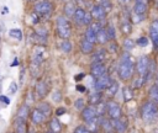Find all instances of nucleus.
<instances>
[{"mask_svg":"<svg viewBox=\"0 0 158 133\" xmlns=\"http://www.w3.org/2000/svg\"><path fill=\"white\" fill-rule=\"evenodd\" d=\"M136 69V62L133 59V57L130 54V52L125 50L118 60L117 64V75L120 78V80H130L133 75V71Z\"/></svg>","mask_w":158,"mask_h":133,"instance_id":"nucleus-1","label":"nucleus"},{"mask_svg":"<svg viewBox=\"0 0 158 133\" xmlns=\"http://www.w3.org/2000/svg\"><path fill=\"white\" fill-rule=\"evenodd\" d=\"M141 117L146 123H153L158 118V103L149 100L141 107Z\"/></svg>","mask_w":158,"mask_h":133,"instance_id":"nucleus-2","label":"nucleus"},{"mask_svg":"<svg viewBox=\"0 0 158 133\" xmlns=\"http://www.w3.org/2000/svg\"><path fill=\"white\" fill-rule=\"evenodd\" d=\"M56 31L62 39H68L72 36V23L67 16H58L56 20Z\"/></svg>","mask_w":158,"mask_h":133,"instance_id":"nucleus-3","label":"nucleus"},{"mask_svg":"<svg viewBox=\"0 0 158 133\" xmlns=\"http://www.w3.org/2000/svg\"><path fill=\"white\" fill-rule=\"evenodd\" d=\"M151 65H152L151 59H149L147 55H141V57L137 59V62H136V71H137L138 76L144 80V83H146L147 78H148V76L151 75V73H152V71H151Z\"/></svg>","mask_w":158,"mask_h":133,"instance_id":"nucleus-4","label":"nucleus"},{"mask_svg":"<svg viewBox=\"0 0 158 133\" xmlns=\"http://www.w3.org/2000/svg\"><path fill=\"white\" fill-rule=\"evenodd\" d=\"M147 11H148L147 2L136 1L135 5H133V10H132V22H133V23L141 22V21L146 17Z\"/></svg>","mask_w":158,"mask_h":133,"instance_id":"nucleus-5","label":"nucleus"},{"mask_svg":"<svg viewBox=\"0 0 158 133\" xmlns=\"http://www.w3.org/2000/svg\"><path fill=\"white\" fill-rule=\"evenodd\" d=\"M52 10H53V5L49 0H43L35 5V11L40 17H49Z\"/></svg>","mask_w":158,"mask_h":133,"instance_id":"nucleus-6","label":"nucleus"},{"mask_svg":"<svg viewBox=\"0 0 158 133\" xmlns=\"http://www.w3.org/2000/svg\"><path fill=\"white\" fill-rule=\"evenodd\" d=\"M106 113H107L110 119H117V118H120L122 116L121 106L117 102L110 100V101L106 102Z\"/></svg>","mask_w":158,"mask_h":133,"instance_id":"nucleus-7","label":"nucleus"},{"mask_svg":"<svg viewBox=\"0 0 158 133\" xmlns=\"http://www.w3.org/2000/svg\"><path fill=\"white\" fill-rule=\"evenodd\" d=\"M96 117H98V111H96L95 106L89 105V106H85L81 110V118H83L84 122H89L91 119H95Z\"/></svg>","mask_w":158,"mask_h":133,"instance_id":"nucleus-8","label":"nucleus"},{"mask_svg":"<svg viewBox=\"0 0 158 133\" xmlns=\"http://www.w3.org/2000/svg\"><path fill=\"white\" fill-rule=\"evenodd\" d=\"M112 81L114 80L107 74H104L100 78H96V80H95V89L96 90H100V91H104V90H106L111 85Z\"/></svg>","mask_w":158,"mask_h":133,"instance_id":"nucleus-9","label":"nucleus"},{"mask_svg":"<svg viewBox=\"0 0 158 133\" xmlns=\"http://www.w3.org/2000/svg\"><path fill=\"white\" fill-rule=\"evenodd\" d=\"M112 121V127L117 133H126L127 128H128V122L126 117H120L117 119H111Z\"/></svg>","mask_w":158,"mask_h":133,"instance_id":"nucleus-10","label":"nucleus"},{"mask_svg":"<svg viewBox=\"0 0 158 133\" xmlns=\"http://www.w3.org/2000/svg\"><path fill=\"white\" fill-rule=\"evenodd\" d=\"M30 118H31V122H32L33 124H42V123L46 121L47 116H46L42 111H40V110L36 107L35 110L31 111V113H30Z\"/></svg>","mask_w":158,"mask_h":133,"instance_id":"nucleus-11","label":"nucleus"},{"mask_svg":"<svg viewBox=\"0 0 158 133\" xmlns=\"http://www.w3.org/2000/svg\"><path fill=\"white\" fill-rule=\"evenodd\" d=\"M90 74L93 78H100L101 75L106 74V66L104 63H94L91 64V68H90Z\"/></svg>","mask_w":158,"mask_h":133,"instance_id":"nucleus-12","label":"nucleus"},{"mask_svg":"<svg viewBox=\"0 0 158 133\" xmlns=\"http://www.w3.org/2000/svg\"><path fill=\"white\" fill-rule=\"evenodd\" d=\"M149 36L156 49H158V20H154L149 25Z\"/></svg>","mask_w":158,"mask_h":133,"instance_id":"nucleus-13","label":"nucleus"},{"mask_svg":"<svg viewBox=\"0 0 158 133\" xmlns=\"http://www.w3.org/2000/svg\"><path fill=\"white\" fill-rule=\"evenodd\" d=\"M90 14H91V16H93V18H94V20L101 21V20H104V18H105V16H106V14H107V12L104 10V7H102L100 4H98V5H94V6L91 7Z\"/></svg>","mask_w":158,"mask_h":133,"instance_id":"nucleus-14","label":"nucleus"},{"mask_svg":"<svg viewBox=\"0 0 158 133\" xmlns=\"http://www.w3.org/2000/svg\"><path fill=\"white\" fill-rule=\"evenodd\" d=\"M101 101H102V91H100V90H96L95 89V91H91L89 94V96H88V103L89 105L96 106Z\"/></svg>","mask_w":158,"mask_h":133,"instance_id":"nucleus-15","label":"nucleus"},{"mask_svg":"<svg viewBox=\"0 0 158 133\" xmlns=\"http://www.w3.org/2000/svg\"><path fill=\"white\" fill-rule=\"evenodd\" d=\"M38 96V99H43L47 96L48 94V85L46 81H38L36 85V91H35Z\"/></svg>","mask_w":158,"mask_h":133,"instance_id":"nucleus-16","label":"nucleus"},{"mask_svg":"<svg viewBox=\"0 0 158 133\" xmlns=\"http://www.w3.org/2000/svg\"><path fill=\"white\" fill-rule=\"evenodd\" d=\"M30 107H28V105L27 103H23V105H21L20 107H19V110H17V112H16V117L15 118H19V119H23V121H26L27 119V117L30 116Z\"/></svg>","mask_w":158,"mask_h":133,"instance_id":"nucleus-17","label":"nucleus"},{"mask_svg":"<svg viewBox=\"0 0 158 133\" xmlns=\"http://www.w3.org/2000/svg\"><path fill=\"white\" fill-rule=\"evenodd\" d=\"M106 49H104V48H100V49H98L96 52H94V54H93V58H91V63L94 64V63H104V60H105V58H106Z\"/></svg>","mask_w":158,"mask_h":133,"instance_id":"nucleus-18","label":"nucleus"},{"mask_svg":"<svg viewBox=\"0 0 158 133\" xmlns=\"http://www.w3.org/2000/svg\"><path fill=\"white\" fill-rule=\"evenodd\" d=\"M80 50H81V53H84V54H89V53H91L93 50H94V43H91L89 39H86L85 37L80 41Z\"/></svg>","mask_w":158,"mask_h":133,"instance_id":"nucleus-19","label":"nucleus"},{"mask_svg":"<svg viewBox=\"0 0 158 133\" xmlns=\"http://www.w3.org/2000/svg\"><path fill=\"white\" fill-rule=\"evenodd\" d=\"M85 14H86V11H85L84 9L77 7V10H75V12H74V15H73V18H74V21H75L77 25H84Z\"/></svg>","mask_w":158,"mask_h":133,"instance_id":"nucleus-20","label":"nucleus"},{"mask_svg":"<svg viewBox=\"0 0 158 133\" xmlns=\"http://www.w3.org/2000/svg\"><path fill=\"white\" fill-rule=\"evenodd\" d=\"M75 10H77V7H75V2H73V1H70V0L65 2V5H64V9H63V11H64V15H65L67 17H72V16L74 15Z\"/></svg>","mask_w":158,"mask_h":133,"instance_id":"nucleus-21","label":"nucleus"},{"mask_svg":"<svg viewBox=\"0 0 158 133\" xmlns=\"http://www.w3.org/2000/svg\"><path fill=\"white\" fill-rule=\"evenodd\" d=\"M15 133H27L26 121L15 118Z\"/></svg>","mask_w":158,"mask_h":133,"instance_id":"nucleus-22","label":"nucleus"},{"mask_svg":"<svg viewBox=\"0 0 158 133\" xmlns=\"http://www.w3.org/2000/svg\"><path fill=\"white\" fill-rule=\"evenodd\" d=\"M49 131L54 132V133H60L62 132V124L59 122V119L57 117L51 118L49 121Z\"/></svg>","mask_w":158,"mask_h":133,"instance_id":"nucleus-23","label":"nucleus"},{"mask_svg":"<svg viewBox=\"0 0 158 133\" xmlns=\"http://www.w3.org/2000/svg\"><path fill=\"white\" fill-rule=\"evenodd\" d=\"M107 41H110L109 39V36H107V32H106V28H100L99 30V32H98V34H96V42L98 43H100V44H105Z\"/></svg>","mask_w":158,"mask_h":133,"instance_id":"nucleus-24","label":"nucleus"},{"mask_svg":"<svg viewBox=\"0 0 158 133\" xmlns=\"http://www.w3.org/2000/svg\"><path fill=\"white\" fill-rule=\"evenodd\" d=\"M37 108H38L40 111H42L47 117H49L51 113H52V107H51V105H49L48 102H46V101H42L41 103H38Z\"/></svg>","mask_w":158,"mask_h":133,"instance_id":"nucleus-25","label":"nucleus"},{"mask_svg":"<svg viewBox=\"0 0 158 133\" xmlns=\"http://www.w3.org/2000/svg\"><path fill=\"white\" fill-rule=\"evenodd\" d=\"M132 31V22H130L128 20H123L121 22V32L122 34H130Z\"/></svg>","mask_w":158,"mask_h":133,"instance_id":"nucleus-26","label":"nucleus"},{"mask_svg":"<svg viewBox=\"0 0 158 133\" xmlns=\"http://www.w3.org/2000/svg\"><path fill=\"white\" fill-rule=\"evenodd\" d=\"M117 90H118V84L114 80V81L111 83V85L106 89V94H107V96H109V97H112V96H115V95H116Z\"/></svg>","mask_w":158,"mask_h":133,"instance_id":"nucleus-27","label":"nucleus"},{"mask_svg":"<svg viewBox=\"0 0 158 133\" xmlns=\"http://www.w3.org/2000/svg\"><path fill=\"white\" fill-rule=\"evenodd\" d=\"M148 95H149V99H151L152 101H154V102L158 103V86H157L156 84L151 86V89H149V91H148Z\"/></svg>","mask_w":158,"mask_h":133,"instance_id":"nucleus-28","label":"nucleus"},{"mask_svg":"<svg viewBox=\"0 0 158 133\" xmlns=\"http://www.w3.org/2000/svg\"><path fill=\"white\" fill-rule=\"evenodd\" d=\"M122 96H123V100H125V101H131V100L133 99V89H131V87H128V86L123 87V90H122Z\"/></svg>","mask_w":158,"mask_h":133,"instance_id":"nucleus-29","label":"nucleus"},{"mask_svg":"<svg viewBox=\"0 0 158 133\" xmlns=\"http://www.w3.org/2000/svg\"><path fill=\"white\" fill-rule=\"evenodd\" d=\"M85 38L86 39H89L91 43H95L96 42V33L91 30V28H86V31H85Z\"/></svg>","mask_w":158,"mask_h":133,"instance_id":"nucleus-30","label":"nucleus"},{"mask_svg":"<svg viewBox=\"0 0 158 133\" xmlns=\"http://www.w3.org/2000/svg\"><path fill=\"white\" fill-rule=\"evenodd\" d=\"M60 50L64 52V53H69L72 50V44L68 39H63L60 42Z\"/></svg>","mask_w":158,"mask_h":133,"instance_id":"nucleus-31","label":"nucleus"},{"mask_svg":"<svg viewBox=\"0 0 158 133\" xmlns=\"http://www.w3.org/2000/svg\"><path fill=\"white\" fill-rule=\"evenodd\" d=\"M9 34H10L12 38L17 39V41H20V39L22 38V32H21V30H19V28H11V30L9 31Z\"/></svg>","mask_w":158,"mask_h":133,"instance_id":"nucleus-32","label":"nucleus"},{"mask_svg":"<svg viewBox=\"0 0 158 133\" xmlns=\"http://www.w3.org/2000/svg\"><path fill=\"white\" fill-rule=\"evenodd\" d=\"M133 47H135V42L132 41V39H125L123 41V49L125 50H127V52H130L131 49H133Z\"/></svg>","mask_w":158,"mask_h":133,"instance_id":"nucleus-33","label":"nucleus"},{"mask_svg":"<svg viewBox=\"0 0 158 133\" xmlns=\"http://www.w3.org/2000/svg\"><path fill=\"white\" fill-rule=\"evenodd\" d=\"M106 32H107V36H109V39H115L116 38V31H115V27L114 26H109L106 28Z\"/></svg>","mask_w":158,"mask_h":133,"instance_id":"nucleus-34","label":"nucleus"},{"mask_svg":"<svg viewBox=\"0 0 158 133\" xmlns=\"http://www.w3.org/2000/svg\"><path fill=\"white\" fill-rule=\"evenodd\" d=\"M73 133H91V132L88 129V127H86V126L80 124V126H78V127L74 129V132H73Z\"/></svg>","mask_w":158,"mask_h":133,"instance_id":"nucleus-35","label":"nucleus"},{"mask_svg":"<svg viewBox=\"0 0 158 133\" xmlns=\"http://www.w3.org/2000/svg\"><path fill=\"white\" fill-rule=\"evenodd\" d=\"M136 44L139 46V47H147V44H148L147 37H139V38L136 41Z\"/></svg>","mask_w":158,"mask_h":133,"instance_id":"nucleus-36","label":"nucleus"},{"mask_svg":"<svg viewBox=\"0 0 158 133\" xmlns=\"http://www.w3.org/2000/svg\"><path fill=\"white\" fill-rule=\"evenodd\" d=\"M100 5L104 7V10H105L106 12H109V11L111 10V7H112V5H111L110 0H102V1L100 2Z\"/></svg>","mask_w":158,"mask_h":133,"instance_id":"nucleus-37","label":"nucleus"},{"mask_svg":"<svg viewBox=\"0 0 158 133\" xmlns=\"http://www.w3.org/2000/svg\"><path fill=\"white\" fill-rule=\"evenodd\" d=\"M52 99H53L56 102H59V101L62 100V94H60V91H58V90L53 91V94H52Z\"/></svg>","mask_w":158,"mask_h":133,"instance_id":"nucleus-38","label":"nucleus"},{"mask_svg":"<svg viewBox=\"0 0 158 133\" xmlns=\"http://www.w3.org/2000/svg\"><path fill=\"white\" fill-rule=\"evenodd\" d=\"M91 22H93V16H91L90 12H86V14H85V17H84V25L89 26Z\"/></svg>","mask_w":158,"mask_h":133,"instance_id":"nucleus-39","label":"nucleus"},{"mask_svg":"<svg viewBox=\"0 0 158 133\" xmlns=\"http://www.w3.org/2000/svg\"><path fill=\"white\" fill-rule=\"evenodd\" d=\"M75 107H77L78 110H80V111H81V110L85 107L84 100H83V99H78V100H77V102H75Z\"/></svg>","mask_w":158,"mask_h":133,"instance_id":"nucleus-40","label":"nucleus"},{"mask_svg":"<svg viewBox=\"0 0 158 133\" xmlns=\"http://www.w3.org/2000/svg\"><path fill=\"white\" fill-rule=\"evenodd\" d=\"M16 90H17V85H16V83H11L10 84V87H9V92L10 94H15L16 92Z\"/></svg>","mask_w":158,"mask_h":133,"instance_id":"nucleus-41","label":"nucleus"},{"mask_svg":"<svg viewBox=\"0 0 158 133\" xmlns=\"http://www.w3.org/2000/svg\"><path fill=\"white\" fill-rule=\"evenodd\" d=\"M65 111H67V110H65L64 107H59V108L56 111V113H57V116H59V115H63V113H65Z\"/></svg>","mask_w":158,"mask_h":133,"instance_id":"nucleus-42","label":"nucleus"},{"mask_svg":"<svg viewBox=\"0 0 158 133\" xmlns=\"http://www.w3.org/2000/svg\"><path fill=\"white\" fill-rule=\"evenodd\" d=\"M110 49L114 50V52H117V44H116L115 42H114V43L111 42V44H110Z\"/></svg>","mask_w":158,"mask_h":133,"instance_id":"nucleus-43","label":"nucleus"},{"mask_svg":"<svg viewBox=\"0 0 158 133\" xmlns=\"http://www.w3.org/2000/svg\"><path fill=\"white\" fill-rule=\"evenodd\" d=\"M0 100H1V102H5L6 105L10 102V101H9V99H7V97H5V96H0Z\"/></svg>","mask_w":158,"mask_h":133,"instance_id":"nucleus-44","label":"nucleus"},{"mask_svg":"<svg viewBox=\"0 0 158 133\" xmlns=\"http://www.w3.org/2000/svg\"><path fill=\"white\" fill-rule=\"evenodd\" d=\"M118 1H120L122 5H127L128 2H131V0H118Z\"/></svg>","mask_w":158,"mask_h":133,"instance_id":"nucleus-45","label":"nucleus"},{"mask_svg":"<svg viewBox=\"0 0 158 133\" xmlns=\"http://www.w3.org/2000/svg\"><path fill=\"white\" fill-rule=\"evenodd\" d=\"M77 89H78V90H81L80 92H85V87H81V86H77Z\"/></svg>","mask_w":158,"mask_h":133,"instance_id":"nucleus-46","label":"nucleus"},{"mask_svg":"<svg viewBox=\"0 0 158 133\" xmlns=\"http://www.w3.org/2000/svg\"><path fill=\"white\" fill-rule=\"evenodd\" d=\"M157 86H158V71H157V74H156V83H154Z\"/></svg>","mask_w":158,"mask_h":133,"instance_id":"nucleus-47","label":"nucleus"},{"mask_svg":"<svg viewBox=\"0 0 158 133\" xmlns=\"http://www.w3.org/2000/svg\"><path fill=\"white\" fill-rule=\"evenodd\" d=\"M136 1H141V2H147V0H136Z\"/></svg>","mask_w":158,"mask_h":133,"instance_id":"nucleus-48","label":"nucleus"},{"mask_svg":"<svg viewBox=\"0 0 158 133\" xmlns=\"http://www.w3.org/2000/svg\"><path fill=\"white\" fill-rule=\"evenodd\" d=\"M46 133H54V132H52V131H48V132H46Z\"/></svg>","mask_w":158,"mask_h":133,"instance_id":"nucleus-49","label":"nucleus"},{"mask_svg":"<svg viewBox=\"0 0 158 133\" xmlns=\"http://www.w3.org/2000/svg\"><path fill=\"white\" fill-rule=\"evenodd\" d=\"M96 1H98V2H101V1H102V0H96Z\"/></svg>","mask_w":158,"mask_h":133,"instance_id":"nucleus-50","label":"nucleus"},{"mask_svg":"<svg viewBox=\"0 0 158 133\" xmlns=\"http://www.w3.org/2000/svg\"><path fill=\"white\" fill-rule=\"evenodd\" d=\"M27 133H33V132H27Z\"/></svg>","mask_w":158,"mask_h":133,"instance_id":"nucleus-51","label":"nucleus"},{"mask_svg":"<svg viewBox=\"0 0 158 133\" xmlns=\"http://www.w3.org/2000/svg\"><path fill=\"white\" fill-rule=\"evenodd\" d=\"M106 133H112V132H106Z\"/></svg>","mask_w":158,"mask_h":133,"instance_id":"nucleus-52","label":"nucleus"},{"mask_svg":"<svg viewBox=\"0 0 158 133\" xmlns=\"http://www.w3.org/2000/svg\"><path fill=\"white\" fill-rule=\"evenodd\" d=\"M64 1H69V0H64Z\"/></svg>","mask_w":158,"mask_h":133,"instance_id":"nucleus-53","label":"nucleus"},{"mask_svg":"<svg viewBox=\"0 0 158 133\" xmlns=\"http://www.w3.org/2000/svg\"><path fill=\"white\" fill-rule=\"evenodd\" d=\"M31 1H35V0H31Z\"/></svg>","mask_w":158,"mask_h":133,"instance_id":"nucleus-54","label":"nucleus"},{"mask_svg":"<svg viewBox=\"0 0 158 133\" xmlns=\"http://www.w3.org/2000/svg\"><path fill=\"white\" fill-rule=\"evenodd\" d=\"M11 133H15V132H11Z\"/></svg>","mask_w":158,"mask_h":133,"instance_id":"nucleus-55","label":"nucleus"}]
</instances>
